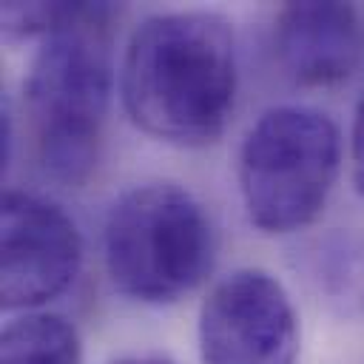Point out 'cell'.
Listing matches in <instances>:
<instances>
[{"instance_id": "8fae6325", "label": "cell", "mask_w": 364, "mask_h": 364, "mask_svg": "<svg viewBox=\"0 0 364 364\" xmlns=\"http://www.w3.org/2000/svg\"><path fill=\"white\" fill-rule=\"evenodd\" d=\"M350 162H353V182L355 191L364 196V94L353 114V131H350Z\"/></svg>"}, {"instance_id": "7c38bea8", "label": "cell", "mask_w": 364, "mask_h": 364, "mask_svg": "<svg viewBox=\"0 0 364 364\" xmlns=\"http://www.w3.org/2000/svg\"><path fill=\"white\" fill-rule=\"evenodd\" d=\"M0 148H3V168H9L11 162V148H14V111L11 102L3 100V122H0Z\"/></svg>"}, {"instance_id": "30bf717a", "label": "cell", "mask_w": 364, "mask_h": 364, "mask_svg": "<svg viewBox=\"0 0 364 364\" xmlns=\"http://www.w3.org/2000/svg\"><path fill=\"white\" fill-rule=\"evenodd\" d=\"M68 3H3L0 31L6 43H28L48 37L63 20Z\"/></svg>"}, {"instance_id": "8992f818", "label": "cell", "mask_w": 364, "mask_h": 364, "mask_svg": "<svg viewBox=\"0 0 364 364\" xmlns=\"http://www.w3.org/2000/svg\"><path fill=\"white\" fill-rule=\"evenodd\" d=\"M0 245V301L6 310L37 313L71 287L82 262V236L74 219L31 191H6Z\"/></svg>"}, {"instance_id": "ba28073f", "label": "cell", "mask_w": 364, "mask_h": 364, "mask_svg": "<svg viewBox=\"0 0 364 364\" xmlns=\"http://www.w3.org/2000/svg\"><path fill=\"white\" fill-rule=\"evenodd\" d=\"M296 270L310 293L338 318L364 316V233L330 228L296 250Z\"/></svg>"}, {"instance_id": "4fadbf2b", "label": "cell", "mask_w": 364, "mask_h": 364, "mask_svg": "<svg viewBox=\"0 0 364 364\" xmlns=\"http://www.w3.org/2000/svg\"><path fill=\"white\" fill-rule=\"evenodd\" d=\"M111 364H173L168 355L162 353H131V355H119Z\"/></svg>"}, {"instance_id": "9c48e42d", "label": "cell", "mask_w": 364, "mask_h": 364, "mask_svg": "<svg viewBox=\"0 0 364 364\" xmlns=\"http://www.w3.org/2000/svg\"><path fill=\"white\" fill-rule=\"evenodd\" d=\"M0 364H82V344L68 318L26 313L3 327Z\"/></svg>"}, {"instance_id": "7a4b0ae2", "label": "cell", "mask_w": 364, "mask_h": 364, "mask_svg": "<svg viewBox=\"0 0 364 364\" xmlns=\"http://www.w3.org/2000/svg\"><path fill=\"white\" fill-rule=\"evenodd\" d=\"M108 3H68L40 40L26 77V117L46 173L80 185L97 168L114 88V23Z\"/></svg>"}, {"instance_id": "277c9868", "label": "cell", "mask_w": 364, "mask_h": 364, "mask_svg": "<svg viewBox=\"0 0 364 364\" xmlns=\"http://www.w3.org/2000/svg\"><path fill=\"white\" fill-rule=\"evenodd\" d=\"M338 125L310 105L267 108L245 134L236 159L247 219L262 233L307 228L338 179Z\"/></svg>"}, {"instance_id": "3957f363", "label": "cell", "mask_w": 364, "mask_h": 364, "mask_svg": "<svg viewBox=\"0 0 364 364\" xmlns=\"http://www.w3.org/2000/svg\"><path fill=\"white\" fill-rule=\"evenodd\" d=\"M213 253L216 233L205 205L176 182L134 185L105 213V270L131 301H179L205 282Z\"/></svg>"}, {"instance_id": "5b68a950", "label": "cell", "mask_w": 364, "mask_h": 364, "mask_svg": "<svg viewBox=\"0 0 364 364\" xmlns=\"http://www.w3.org/2000/svg\"><path fill=\"white\" fill-rule=\"evenodd\" d=\"M202 364H293L299 316L276 276L239 267L219 279L199 310Z\"/></svg>"}, {"instance_id": "52a82bcc", "label": "cell", "mask_w": 364, "mask_h": 364, "mask_svg": "<svg viewBox=\"0 0 364 364\" xmlns=\"http://www.w3.org/2000/svg\"><path fill=\"white\" fill-rule=\"evenodd\" d=\"M273 48L293 82L338 85L364 63V11L353 3H287L273 20Z\"/></svg>"}, {"instance_id": "6da1fadb", "label": "cell", "mask_w": 364, "mask_h": 364, "mask_svg": "<svg viewBox=\"0 0 364 364\" xmlns=\"http://www.w3.org/2000/svg\"><path fill=\"white\" fill-rule=\"evenodd\" d=\"M239 65L233 28L213 11H162L128 37L119 94L148 136L202 148L222 136L236 105Z\"/></svg>"}]
</instances>
